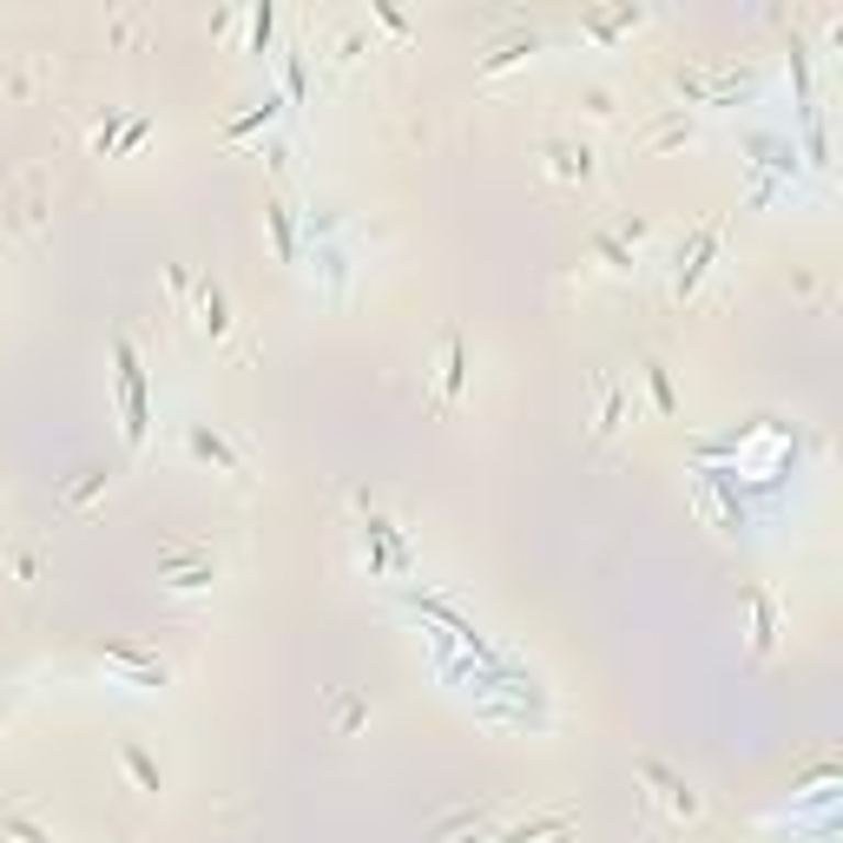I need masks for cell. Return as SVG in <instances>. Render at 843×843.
<instances>
[{
	"label": "cell",
	"instance_id": "1",
	"mask_svg": "<svg viewBox=\"0 0 843 843\" xmlns=\"http://www.w3.org/2000/svg\"><path fill=\"white\" fill-rule=\"evenodd\" d=\"M92 659H99V673H106L112 686H132V692H158V686H171V666H165L158 653H138V646L106 640Z\"/></svg>",
	"mask_w": 843,
	"mask_h": 843
},
{
	"label": "cell",
	"instance_id": "2",
	"mask_svg": "<svg viewBox=\"0 0 843 843\" xmlns=\"http://www.w3.org/2000/svg\"><path fill=\"white\" fill-rule=\"evenodd\" d=\"M158 580H165L171 594H204V587L218 580V561H211L204 547H165V554H158Z\"/></svg>",
	"mask_w": 843,
	"mask_h": 843
},
{
	"label": "cell",
	"instance_id": "3",
	"mask_svg": "<svg viewBox=\"0 0 843 843\" xmlns=\"http://www.w3.org/2000/svg\"><path fill=\"white\" fill-rule=\"evenodd\" d=\"M719 244H725V231H719V224H699V231H692V244H679V270H673V297H692V290L706 284V270H712V257H719Z\"/></svg>",
	"mask_w": 843,
	"mask_h": 843
},
{
	"label": "cell",
	"instance_id": "4",
	"mask_svg": "<svg viewBox=\"0 0 843 843\" xmlns=\"http://www.w3.org/2000/svg\"><path fill=\"white\" fill-rule=\"evenodd\" d=\"M640 778L653 785V798L666 805V818H673V824H699V798H692V785H686L673 765H659V758H640Z\"/></svg>",
	"mask_w": 843,
	"mask_h": 843
},
{
	"label": "cell",
	"instance_id": "5",
	"mask_svg": "<svg viewBox=\"0 0 843 843\" xmlns=\"http://www.w3.org/2000/svg\"><path fill=\"white\" fill-rule=\"evenodd\" d=\"M119 402H125V442L138 448L145 442V382H138V363H132L125 336H119Z\"/></svg>",
	"mask_w": 843,
	"mask_h": 843
},
{
	"label": "cell",
	"instance_id": "6",
	"mask_svg": "<svg viewBox=\"0 0 843 843\" xmlns=\"http://www.w3.org/2000/svg\"><path fill=\"white\" fill-rule=\"evenodd\" d=\"M191 455H198V462H211V468H218V475H244V462H237V448H231V442H224V435H211V429H204V422H198V429H191Z\"/></svg>",
	"mask_w": 843,
	"mask_h": 843
},
{
	"label": "cell",
	"instance_id": "7",
	"mask_svg": "<svg viewBox=\"0 0 843 843\" xmlns=\"http://www.w3.org/2000/svg\"><path fill=\"white\" fill-rule=\"evenodd\" d=\"M528 53H541V33H508V40H495V46H488L481 73H508V66H521Z\"/></svg>",
	"mask_w": 843,
	"mask_h": 843
},
{
	"label": "cell",
	"instance_id": "8",
	"mask_svg": "<svg viewBox=\"0 0 843 843\" xmlns=\"http://www.w3.org/2000/svg\"><path fill=\"white\" fill-rule=\"evenodd\" d=\"M547 171H554V178H580V185H587V178H594V152H587V145L554 138V145H547Z\"/></svg>",
	"mask_w": 843,
	"mask_h": 843
},
{
	"label": "cell",
	"instance_id": "9",
	"mask_svg": "<svg viewBox=\"0 0 843 843\" xmlns=\"http://www.w3.org/2000/svg\"><path fill=\"white\" fill-rule=\"evenodd\" d=\"M198 330H204L211 343H224V336H231V303H224V290H218V284H204V290H198Z\"/></svg>",
	"mask_w": 843,
	"mask_h": 843
},
{
	"label": "cell",
	"instance_id": "10",
	"mask_svg": "<svg viewBox=\"0 0 843 843\" xmlns=\"http://www.w3.org/2000/svg\"><path fill=\"white\" fill-rule=\"evenodd\" d=\"M745 607H752V646H758V653H772V646H778V613H772V594H765V587H752V594H745Z\"/></svg>",
	"mask_w": 843,
	"mask_h": 843
},
{
	"label": "cell",
	"instance_id": "11",
	"mask_svg": "<svg viewBox=\"0 0 843 843\" xmlns=\"http://www.w3.org/2000/svg\"><path fill=\"white\" fill-rule=\"evenodd\" d=\"M495 843H574V824L567 818H534V824H521V831H508Z\"/></svg>",
	"mask_w": 843,
	"mask_h": 843
},
{
	"label": "cell",
	"instance_id": "12",
	"mask_svg": "<svg viewBox=\"0 0 843 843\" xmlns=\"http://www.w3.org/2000/svg\"><path fill=\"white\" fill-rule=\"evenodd\" d=\"M686 138H692V119H666L640 138V152H666V145H686Z\"/></svg>",
	"mask_w": 843,
	"mask_h": 843
},
{
	"label": "cell",
	"instance_id": "13",
	"mask_svg": "<svg viewBox=\"0 0 843 843\" xmlns=\"http://www.w3.org/2000/svg\"><path fill=\"white\" fill-rule=\"evenodd\" d=\"M462 376H468V350H462V336H448V363H442V396L448 402L462 396Z\"/></svg>",
	"mask_w": 843,
	"mask_h": 843
},
{
	"label": "cell",
	"instance_id": "14",
	"mask_svg": "<svg viewBox=\"0 0 843 843\" xmlns=\"http://www.w3.org/2000/svg\"><path fill=\"white\" fill-rule=\"evenodd\" d=\"M270 119H277V99H264L257 112H244V119H231V125H224V138H251V132H264Z\"/></svg>",
	"mask_w": 843,
	"mask_h": 843
},
{
	"label": "cell",
	"instance_id": "15",
	"mask_svg": "<svg viewBox=\"0 0 843 843\" xmlns=\"http://www.w3.org/2000/svg\"><path fill=\"white\" fill-rule=\"evenodd\" d=\"M119 765L132 772V785H138V791H158V772H152V758H145L138 745H125V752H119Z\"/></svg>",
	"mask_w": 843,
	"mask_h": 843
},
{
	"label": "cell",
	"instance_id": "16",
	"mask_svg": "<svg viewBox=\"0 0 843 843\" xmlns=\"http://www.w3.org/2000/svg\"><path fill=\"white\" fill-rule=\"evenodd\" d=\"M633 20H640V7H620V13H594V20H587V33H600V40H607V33H620V26H633Z\"/></svg>",
	"mask_w": 843,
	"mask_h": 843
},
{
	"label": "cell",
	"instance_id": "17",
	"mask_svg": "<svg viewBox=\"0 0 843 843\" xmlns=\"http://www.w3.org/2000/svg\"><path fill=\"white\" fill-rule=\"evenodd\" d=\"M270 231H277V257L290 264V257H297V237H290V211H284V204H270Z\"/></svg>",
	"mask_w": 843,
	"mask_h": 843
},
{
	"label": "cell",
	"instance_id": "18",
	"mask_svg": "<svg viewBox=\"0 0 843 843\" xmlns=\"http://www.w3.org/2000/svg\"><path fill=\"white\" fill-rule=\"evenodd\" d=\"M99 488H106V475H79V481L66 488V508H92V501H99Z\"/></svg>",
	"mask_w": 843,
	"mask_h": 843
},
{
	"label": "cell",
	"instance_id": "19",
	"mask_svg": "<svg viewBox=\"0 0 843 843\" xmlns=\"http://www.w3.org/2000/svg\"><path fill=\"white\" fill-rule=\"evenodd\" d=\"M594 251L607 257V270H633V257H626V244H620V237H607V231H600V237H594Z\"/></svg>",
	"mask_w": 843,
	"mask_h": 843
},
{
	"label": "cell",
	"instance_id": "20",
	"mask_svg": "<svg viewBox=\"0 0 843 843\" xmlns=\"http://www.w3.org/2000/svg\"><path fill=\"white\" fill-rule=\"evenodd\" d=\"M620 415H626V402H620V389H607V402H600V422H594V429H600V435H613V429H620Z\"/></svg>",
	"mask_w": 843,
	"mask_h": 843
},
{
	"label": "cell",
	"instance_id": "21",
	"mask_svg": "<svg viewBox=\"0 0 843 843\" xmlns=\"http://www.w3.org/2000/svg\"><path fill=\"white\" fill-rule=\"evenodd\" d=\"M7 838H13V843H46V831H33L26 818H13V824H7Z\"/></svg>",
	"mask_w": 843,
	"mask_h": 843
}]
</instances>
